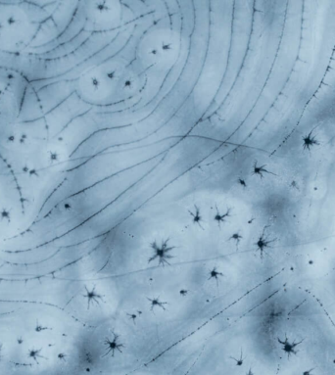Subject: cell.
Returning <instances> with one entry per match:
<instances>
[{
	"label": "cell",
	"instance_id": "7",
	"mask_svg": "<svg viewBox=\"0 0 335 375\" xmlns=\"http://www.w3.org/2000/svg\"><path fill=\"white\" fill-rule=\"evenodd\" d=\"M188 214L191 218L192 223L196 227H199L202 230H204V223L205 219L202 215V212L200 208L197 205H194V211H188Z\"/></svg>",
	"mask_w": 335,
	"mask_h": 375
},
{
	"label": "cell",
	"instance_id": "11",
	"mask_svg": "<svg viewBox=\"0 0 335 375\" xmlns=\"http://www.w3.org/2000/svg\"><path fill=\"white\" fill-rule=\"evenodd\" d=\"M242 238H243V236H242V234L240 232H233L232 234L230 235L228 237V239H227V241H231L232 243H235L236 245H238L241 242V240H242Z\"/></svg>",
	"mask_w": 335,
	"mask_h": 375
},
{
	"label": "cell",
	"instance_id": "12",
	"mask_svg": "<svg viewBox=\"0 0 335 375\" xmlns=\"http://www.w3.org/2000/svg\"><path fill=\"white\" fill-rule=\"evenodd\" d=\"M316 144H319V142H317V140H316L314 137H312V134H310V135H308L307 137H305L304 138V146H306V147H314V146H316Z\"/></svg>",
	"mask_w": 335,
	"mask_h": 375
},
{
	"label": "cell",
	"instance_id": "15",
	"mask_svg": "<svg viewBox=\"0 0 335 375\" xmlns=\"http://www.w3.org/2000/svg\"><path fill=\"white\" fill-rule=\"evenodd\" d=\"M230 359H232L233 360H235V363H236V365L237 366H241L242 364H243V354H242L241 353V356H240V359L239 360H237V359H235V358H233V356H230Z\"/></svg>",
	"mask_w": 335,
	"mask_h": 375
},
{
	"label": "cell",
	"instance_id": "20",
	"mask_svg": "<svg viewBox=\"0 0 335 375\" xmlns=\"http://www.w3.org/2000/svg\"><path fill=\"white\" fill-rule=\"evenodd\" d=\"M245 375H254L253 373H252V371H251V370H249V372L247 373V374H245Z\"/></svg>",
	"mask_w": 335,
	"mask_h": 375
},
{
	"label": "cell",
	"instance_id": "1",
	"mask_svg": "<svg viewBox=\"0 0 335 375\" xmlns=\"http://www.w3.org/2000/svg\"><path fill=\"white\" fill-rule=\"evenodd\" d=\"M142 85L141 76L121 60L109 59L90 68L79 77L78 94L91 105L109 106L135 95Z\"/></svg>",
	"mask_w": 335,
	"mask_h": 375
},
{
	"label": "cell",
	"instance_id": "10",
	"mask_svg": "<svg viewBox=\"0 0 335 375\" xmlns=\"http://www.w3.org/2000/svg\"><path fill=\"white\" fill-rule=\"evenodd\" d=\"M208 275H209L208 279H209V280H215L216 282H217L218 285L219 284L220 279H222L223 277L224 276L223 273L222 271H219L217 267H213V268H212V270L209 271Z\"/></svg>",
	"mask_w": 335,
	"mask_h": 375
},
{
	"label": "cell",
	"instance_id": "4",
	"mask_svg": "<svg viewBox=\"0 0 335 375\" xmlns=\"http://www.w3.org/2000/svg\"><path fill=\"white\" fill-rule=\"evenodd\" d=\"M169 239L162 240L160 243L157 240H154L149 244L150 250H151V256L148 259V263L152 262H158L159 266H169L170 261L174 258V255H171V252L176 248L175 246L170 244Z\"/></svg>",
	"mask_w": 335,
	"mask_h": 375
},
{
	"label": "cell",
	"instance_id": "8",
	"mask_svg": "<svg viewBox=\"0 0 335 375\" xmlns=\"http://www.w3.org/2000/svg\"><path fill=\"white\" fill-rule=\"evenodd\" d=\"M147 300H148V302H149V304H150V308H151V310H154V308H161V310H163V311H166V305H167V303L166 302H164V301H162L161 300V298H159V297H152V298H147Z\"/></svg>",
	"mask_w": 335,
	"mask_h": 375
},
{
	"label": "cell",
	"instance_id": "2",
	"mask_svg": "<svg viewBox=\"0 0 335 375\" xmlns=\"http://www.w3.org/2000/svg\"><path fill=\"white\" fill-rule=\"evenodd\" d=\"M181 50V37L170 26L156 25L146 30L136 46V59L146 70L173 68Z\"/></svg>",
	"mask_w": 335,
	"mask_h": 375
},
{
	"label": "cell",
	"instance_id": "17",
	"mask_svg": "<svg viewBox=\"0 0 335 375\" xmlns=\"http://www.w3.org/2000/svg\"><path fill=\"white\" fill-rule=\"evenodd\" d=\"M188 293H189V291L187 289H182V290H180V292H179V294L182 295L183 297H186Z\"/></svg>",
	"mask_w": 335,
	"mask_h": 375
},
{
	"label": "cell",
	"instance_id": "5",
	"mask_svg": "<svg viewBox=\"0 0 335 375\" xmlns=\"http://www.w3.org/2000/svg\"><path fill=\"white\" fill-rule=\"evenodd\" d=\"M104 345L107 346V349H108V352L106 353V355H109V354L114 355V353L116 351L121 352L122 348L123 347V344L121 343V341H120V335L115 333V332H113V337L112 338L108 337L104 341Z\"/></svg>",
	"mask_w": 335,
	"mask_h": 375
},
{
	"label": "cell",
	"instance_id": "3",
	"mask_svg": "<svg viewBox=\"0 0 335 375\" xmlns=\"http://www.w3.org/2000/svg\"><path fill=\"white\" fill-rule=\"evenodd\" d=\"M89 14L98 28L108 29L121 22L123 8L118 1H94L90 2Z\"/></svg>",
	"mask_w": 335,
	"mask_h": 375
},
{
	"label": "cell",
	"instance_id": "14",
	"mask_svg": "<svg viewBox=\"0 0 335 375\" xmlns=\"http://www.w3.org/2000/svg\"><path fill=\"white\" fill-rule=\"evenodd\" d=\"M34 330H35V332H37V333L45 332L47 330V326L42 324L41 322H37L36 325H35V327H34Z\"/></svg>",
	"mask_w": 335,
	"mask_h": 375
},
{
	"label": "cell",
	"instance_id": "19",
	"mask_svg": "<svg viewBox=\"0 0 335 375\" xmlns=\"http://www.w3.org/2000/svg\"><path fill=\"white\" fill-rule=\"evenodd\" d=\"M2 360V346H0V361Z\"/></svg>",
	"mask_w": 335,
	"mask_h": 375
},
{
	"label": "cell",
	"instance_id": "6",
	"mask_svg": "<svg viewBox=\"0 0 335 375\" xmlns=\"http://www.w3.org/2000/svg\"><path fill=\"white\" fill-rule=\"evenodd\" d=\"M83 298L87 302V308H90L91 306L99 305L100 302H103V295H101L98 291H96L95 287L91 289H85V294L83 295Z\"/></svg>",
	"mask_w": 335,
	"mask_h": 375
},
{
	"label": "cell",
	"instance_id": "9",
	"mask_svg": "<svg viewBox=\"0 0 335 375\" xmlns=\"http://www.w3.org/2000/svg\"><path fill=\"white\" fill-rule=\"evenodd\" d=\"M28 358L33 360L34 361H37L38 360L45 359L44 356L42 355V349H38V348H32L28 351Z\"/></svg>",
	"mask_w": 335,
	"mask_h": 375
},
{
	"label": "cell",
	"instance_id": "18",
	"mask_svg": "<svg viewBox=\"0 0 335 375\" xmlns=\"http://www.w3.org/2000/svg\"><path fill=\"white\" fill-rule=\"evenodd\" d=\"M130 317L132 319V321H134L136 319V315H130Z\"/></svg>",
	"mask_w": 335,
	"mask_h": 375
},
{
	"label": "cell",
	"instance_id": "13",
	"mask_svg": "<svg viewBox=\"0 0 335 375\" xmlns=\"http://www.w3.org/2000/svg\"><path fill=\"white\" fill-rule=\"evenodd\" d=\"M0 218H1V220H5V222H9L11 218V212L8 211L7 209H3L0 212Z\"/></svg>",
	"mask_w": 335,
	"mask_h": 375
},
{
	"label": "cell",
	"instance_id": "16",
	"mask_svg": "<svg viewBox=\"0 0 335 375\" xmlns=\"http://www.w3.org/2000/svg\"><path fill=\"white\" fill-rule=\"evenodd\" d=\"M67 358H68V355L66 354V353H60V354H58V360H60V361H66L67 360Z\"/></svg>",
	"mask_w": 335,
	"mask_h": 375
}]
</instances>
